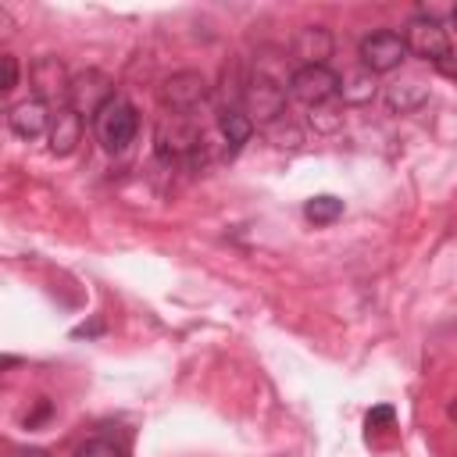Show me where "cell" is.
Masks as SVG:
<instances>
[{"label":"cell","mask_w":457,"mask_h":457,"mask_svg":"<svg viewBox=\"0 0 457 457\" xmlns=\"http://www.w3.org/2000/svg\"><path fill=\"white\" fill-rule=\"evenodd\" d=\"M332 46H336L332 32L321 25H307L293 39V50H296V57H303V64H325V57H332Z\"/></svg>","instance_id":"7c38bea8"},{"label":"cell","mask_w":457,"mask_h":457,"mask_svg":"<svg viewBox=\"0 0 457 457\" xmlns=\"http://www.w3.org/2000/svg\"><path fill=\"white\" fill-rule=\"evenodd\" d=\"M336 86H339V75L328 68V64H300L293 75H289V93L307 104V107H321L336 96Z\"/></svg>","instance_id":"8992f818"},{"label":"cell","mask_w":457,"mask_h":457,"mask_svg":"<svg viewBox=\"0 0 457 457\" xmlns=\"http://www.w3.org/2000/svg\"><path fill=\"white\" fill-rule=\"evenodd\" d=\"M7 125H11L14 136L36 139V136H43L50 129V107L43 100H36V96L32 100H21V104H14L7 111Z\"/></svg>","instance_id":"9c48e42d"},{"label":"cell","mask_w":457,"mask_h":457,"mask_svg":"<svg viewBox=\"0 0 457 457\" xmlns=\"http://www.w3.org/2000/svg\"><path fill=\"white\" fill-rule=\"evenodd\" d=\"M14 457H50L46 450H39V446H29V450H18Z\"/></svg>","instance_id":"603a6c76"},{"label":"cell","mask_w":457,"mask_h":457,"mask_svg":"<svg viewBox=\"0 0 457 457\" xmlns=\"http://www.w3.org/2000/svg\"><path fill=\"white\" fill-rule=\"evenodd\" d=\"M0 32H4V36H7V32H14V18H11L4 7H0Z\"/></svg>","instance_id":"44dd1931"},{"label":"cell","mask_w":457,"mask_h":457,"mask_svg":"<svg viewBox=\"0 0 457 457\" xmlns=\"http://www.w3.org/2000/svg\"><path fill=\"white\" fill-rule=\"evenodd\" d=\"M218 129H221L228 150H239V146L250 143V136H253V121H250L243 111H236V107H225V111L218 114Z\"/></svg>","instance_id":"9a60e30c"},{"label":"cell","mask_w":457,"mask_h":457,"mask_svg":"<svg viewBox=\"0 0 457 457\" xmlns=\"http://www.w3.org/2000/svg\"><path fill=\"white\" fill-rule=\"evenodd\" d=\"M282 111H286V89L268 75H253L246 82V89H243V114L250 121L271 125Z\"/></svg>","instance_id":"52a82bcc"},{"label":"cell","mask_w":457,"mask_h":457,"mask_svg":"<svg viewBox=\"0 0 457 457\" xmlns=\"http://www.w3.org/2000/svg\"><path fill=\"white\" fill-rule=\"evenodd\" d=\"M21 79V68H18V57L14 54H0V96L11 93Z\"/></svg>","instance_id":"ac0fdd59"},{"label":"cell","mask_w":457,"mask_h":457,"mask_svg":"<svg viewBox=\"0 0 457 457\" xmlns=\"http://www.w3.org/2000/svg\"><path fill=\"white\" fill-rule=\"evenodd\" d=\"M79 143H82V118L71 107H57V114H50V150L57 157H68Z\"/></svg>","instance_id":"8fae6325"},{"label":"cell","mask_w":457,"mask_h":457,"mask_svg":"<svg viewBox=\"0 0 457 457\" xmlns=\"http://www.w3.org/2000/svg\"><path fill=\"white\" fill-rule=\"evenodd\" d=\"M357 54H361V68H364V71H371V75H386V71H393V68L403 64L407 46H403L400 32H393V29H378V32H371V36L361 39V50H357Z\"/></svg>","instance_id":"5b68a950"},{"label":"cell","mask_w":457,"mask_h":457,"mask_svg":"<svg viewBox=\"0 0 457 457\" xmlns=\"http://www.w3.org/2000/svg\"><path fill=\"white\" fill-rule=\"evenodd\" d=\"M336 96L350 107H364L371 96H375V75L364 71V68H353L346 75H339V86H336Z\"/></svg>","instance_id":"4fadbf2b"},{"label":"cell","mask_w":457,"mask_h":457,"mask_svg":"<svg viewBox=\"0 0 457 457\" xmlns=\"http://www.w3.org/2000/svg\"><path fill=\"white\" fill-rule=\"evenodd\" d=\"M71 457H125V450H121L118 443H111V439L96 436V439H86V443H79Z\"/></svg>","instance_id":"e0dca14e"},{"label":"cell","mask_w":457,"mask_h":457,"mask_svg":"<svg viewBox=\"0 0 457 457\" xmlns=\"http://www.w3.org/2000/svg\"><path fill=\"white\" fill-rule=\"evenodd\" d=\"M46 414H50V400H39L36 414H29V418H25V428H36V425H39V421H43Z\"/></svg>","instance_id":"ffe728a7"},{"label":"cell","mask_w":457,"mask_h":457,"mask_svg":"<svg viewBox=\"0 0 457 457\" xmlns=\"http://www.w3.org/2000/svg\"><path fill=\"white\" fill-rule=\"evenodd\" d=\"M21 364V357H14V353H0V371H7V368H18Z\"/></svg>","instance_id":"7402d4cb"},{"label":"cell","mask_w":457,"mask_h":457,"mask_svg":"<svg viewBox=\"0 0 457 457\" xmlns=\"http://www.w3.org/2000/svg\"><path fill=\"white\" fill-rule=\"evenodd\" d=\"M207 100V79L200 75V71H175V75H168L164 82H161V104L168 107V111H179V114H186V111H193L196 104H204Z\"/></svg>","instance_id":"ba28073f"},{"label":"cell","mask_w":457,"mask_h":457,"mask_svg":"<svg viewBox=\"0 0 457 457\" xmlns=\"http://www.w3.org/2000/svg\"><path fill=\"white\" fill-rule=\"evenodd\" d=\"M339 214H343V200L332 196V193H318V196H311V200L303 204V218H307L311 225H332Z\"/></svg>","instance_id":"2e32d148"},{"label":"cell","mask_w":457,"mask_h":457,"mask_svg":"<svg viewBox=\"0 0 457 457\" xmlns=\"http://www.w3.org/2000/svg\"><path fill=\"white\" fill-rule=\"evenodd\" d=\"M400 39H403V46H407L414 57L446 68V57H450V36H446V29H443L439 18H432V14H414V18L407 21V32H403Z\"/></svg>","instance_id":"3957f363"},{"label":"cell","mask_w":457,"mask_h":457,"mask_svg":"<svg viewBox=\"0 0 457 457\" xmlns=\"http://www.w3.org/2000/svg\"><path fill=\"white\" fill-rule=\"evenodd\" d=\"M29 79H32V89H36V100H61L64 93H68V71H64V64L57 61V57H39L36 64H32V71H29Z\"/></svg>","instance_id":"30bf717a"},{"label":"cell","mask_w":457,"mask_h":457,"mask_svg":"<svg viewBox=\"0 0 457 457\" xmlns=\"http://www.w3.org/2000/svg\"><path fill=\"white\" fill-rule=\"evenodd\" d=\"M136 129H139V114L136 107L125 100V96H111L96 114H93V132L100 139V146L107 154H121L132 139H136Z\"/></svg>","instance_id":"6da1fadb"},{"label":"cell","mask_w":457,"mask_h":457,"mask_svg":"<svg viewBox=\"0 0 457 457\" xmlns=\"http://www.w3.org/2000/svg\"><path fill=\"white\" fill-rule=\"evenodd\" d=\"M114 96V82L111 75H104L100 68H86L79 75L68 79V93H64V107H71L79 118H93L107 100Z\"/></svg>","instance_id":"277c9868"},{"label":"cell","mask_w":457,"mask_h":457,"mask_svg":"<svg viewBox=\"0 0 457 457\" xmlns=\"http://www.w3.org/2000/svg\"><path fill=\"white\" fill-rule=\"evenodd\" d=\"M425 100H428V82H421V79H403V82H393V86L386 89L389 111H400V114L421 107Z\"/></svg>","instance_id":"5bb4252c"},{"label":"cell","mask_w":457,"mask_h":457,"mask_svg":"<svg viewBox=\"0 0 457 457\" xmlns=\"http://www.w3.org/2000/svg\"><path fill=\"white\" fill-rule=\"evenodd\" d=\"M154 143H157V154H161V157L175 161V157L193 154V150L204 143V129H200L196 118L179 114V111H168V114L157 121V129H154Z\"/></svg>","instance_id":"7a4b0ae2"},{"label":"cell","mask_w":457,"mask_h":457,"mask_svg":"<svg viewBox=\"0 0 457 457\" xmlns=\"http://www.w3.org/2000/svg\"><path fill=\"white\" fill-rule=\"evenodd\" d=\"M393 425V407H375L368 411V428H386Z\"/></svg>","instance_id":"d6986e66"}]
</instances>
